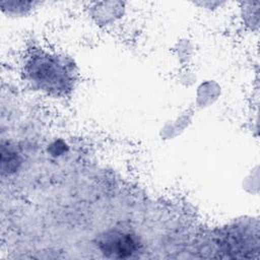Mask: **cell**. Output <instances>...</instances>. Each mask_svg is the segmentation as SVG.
I'll return each instance as SVG.
<instances>
[{"label": "cell", "mask_w": 260, "mask_h": 260, "mask_svg": "<svg viewBox=\"0 0 260 260\" xmlns=\"http://www.w3.org/2000/svg\"><path fill=\"white\" fill-rule=\"evenodd\" d=\"M24 73L36 89L59 95L70 89L74 69L65 56L44 52L27 61Z\"/></svg>", "instance_id": "obj_1"}, {"label": "cell", "mask_w": 260, "mask_h": 260, "mask_svg": "<svg viewBox=\"0 0 260 260\" xmlns=\"http://www.w3.org/2000/svg\"><path fill=\"white\" fill-rule=\"evenodd\" d=\"M96 246L101 253L109 259L134 258L142 249V244L137 236L119 230H112L100 236Z\"/></svg>", "instance_id": "obj_2"}, {"label": "cell", "mask_w": 260, "mask_h": 260, "mask_svg": "<svg viewBox=\"0 0 260 260\" xmlns=\"http://www.w3.org/2000/svg\"><path fill=\"white\" fill-rule=\"evenodd\" d=\"M22 164L21 155L16 151V149L9 145L8 142L5 144L2 142L1 144V173L2 176L14 174L16 171L19 170Z\"/></svg>", "instance_id": "obj_3"}, {"label": "cell", "mask_w": 260, "mask_h": 260, "mask_svg": "<svg viewBox=\"0 0 260 260\" xmlns=\"http://www.w3.org/2000/svg\"><path fill=\"white\" fill-rule=\"evenodd\" d=\"M32 2L25 1H1L0 7L3 14L7 16H24L26 15L30 9L32 8Z\"/></svg>", "instance_id": "obj_4"}, {"label": "cell", "mask_w": 260, "mask_h": 260, "mask_svg": "<svg viewBox=\"0 0 260 260\" xmlns=\"http://www.w3.org/2000/svg\"><path fill=\"white\" fill-rule=\"evenodd\" d=\"M214 84L210 81H206L201 83L197 88V104L201 108L209 107L212 103L217 99V89L216 86L214 88Z\"/></svg>", "instance_id": "obj_5"}, {"label": "cell", "mask_w": 260, "mask_h": 260, "mask_svg": "<svg viewBox=\"0 0 260 260\" xmlns=\"http://www.w3.org/2000/svg\"><path fill=\"white\" fill-rule=\"evenodd\" d=\"M99 5V4H98ZM106 7H100L95 8V11L93 13V17L96 18L98 22H101L103 24H108L110 22L115 21L120 16V8H113V7H107L108 3H105Z\"/></svg>", "instance_id": "obj_6"}, {"label": "cell", "mask_w": 260, "mask_h": 260, "mask_svg": "<svg viewBox=\"0 0 260 260\" xmlns=\"http://www.w3.org/2000/svg\"><path fill=\"white\" fill-rule=\"evenodd\" d=\"M47 152L50 156L54 158H59L69 152V145L65 140L61 138L54 139L47 146Z\"/></svg>", "instance_id": "obj_7"}]
</instances>
